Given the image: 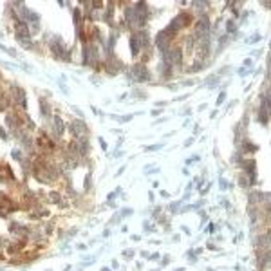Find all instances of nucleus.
Here are the masks:
<instances>
[{
	"label": "nucleus",
	"mask_w": 271,
	"mask_h": 271,
	"mask_svg": "<svg viewBox=\"0 0 271 271\" xmlns=\"http://www.w3.org/2000/svg\"><path fill=\"white\" fill-rule=\"evenodd\" d=\"M190 24H192V15H190L188 11H184V13H179L177 16L170 22V25H168V27H170L172 31L177 33L179 29H184V27H188Z\"/></svg>",
	"instance_id": "nucleus-1"
},
{
	"label": "nucleus",
	"mask_w": 271,
	"mask_h": 271,
	"mask_svg": "<svg viewBox=\"0 0 271 271\" xmlns=\"http://www.w3.org/2000/svg\"><path fill=\"white\" fill-rule=\"evenodd\" d=\"M128 78H132L136 82H150V73H148V69H146L143 63H137V65H134L130 69Z\"/></svg>",
	"instance_id": "nucleus-2"
},
{
	"label": "nucleus",
	"mask_w": 271,
	"mask_h": 271,
	"mask_svg": "<svg viewBox=\"0 0 271 271\" xmlns=\"http://www.w3.org/2000/svg\"><path fill=\"white\" fill-rule=\"evenodd\" d=\"M71 132L74 134V137H83L87 134V127H85L83 121H80V119H76L71 123Z\"/></svg>",
	"instance_id": "nucleus-3"
},
{
	"label": "nucleus",
	"mask_w": 271,
	"mask_h": 271,
	"mask_svg": "<svg viewBox=\"0 0 271 271\" xmlns=\"http://www.w3.org/2000/svg\"><path fill=\"white\" fill-rule=\"evenodd\" d=\"M40 114H42V118H49L51 116V107H49V101L47 100H40Z\"/></svg>",
	"instance_id": "nucleus-4"
},
{
	"label": "nucleus",
	"mask_w": 271,
	"mask_h": 271,
	"mask_svg": "<svg viewBox=\"0 0 271 271\" xmlns=\"http://www.w3.org/2000/svg\"><path fill=\"white\" fill-rule=\"evenodd\" d=\"M62 132H63V121L58 118V116H54V134L62 136Z\"/></svg>",
	"instance_id": "nucleus-5"
},
{
	"label": "nucleus",
	"mask_w": 271,
	"mask_h": 271,
	"mask_svg": "<svg viewBox=\"0 0 271 271\" xmlns=\"http://www.w3.org/2000/svg\"><path fill=\"white\" fill-rule=\"evenodd\" d=\"M213 82H219V76H217V74H211V76L206 78V85H210V87L213 85Z\"/></svg>",
	"instance_id": "nucleus-6"
},
{
	"label": "nucleus",
	"mask_w": 271,
	"mask_h": 271,
	"mask_svg": "<svg viewBox=\"0 0 271 271\" xmlns=\"http://www.w3.org/2000/svg\"><path fill=\"white\" fill-rule=\"evenodd\" d=\"M237 31V25H235V22L233 20H228V33H235Z\"/></svg>",
	"instance_id": "nucleus-7"
},
{
	"label": "nucleus",
	"mask_w": 271,
	"mask_h": 271,
	"mask_svg": "<svg viewBox=\"0 0 271 271\" xmlns=\"http://www.w3.org/2000/svg\"><path fill=\"white\" fill-rule=\"evenodd\" d=\"M4 172H6V174H7V175L11 177V170H9L7 167H6V170H4ZM0 181H4V175H2V174H0Z\"/></svg>",
	"instance_id": "nucleus-8"
},
{
	"label": "nucleus",
	"mask_w": 271,
	"mask_h": 271,
	"mask_svg": "<svg viewBox=\"0 0 271 271\" xmlns=\"http://www.w3.org/2000/svg\"><path fill=\"white\" fill-rule=\"evenodd\" d=\"M2 34H4V33H2V31H0V38H2Z\"/></svg>",
	"instance_id": "nucleus-9"
},
{
	"label": "nucleus",
	"mask_w": 271,
	"mask_h": 271,
	"mask_svg": "<svg viewBox=\"0 0 271 271\" xmlns=\"http://www.w3.org/2000/svg\"><path fill=\"white\" fill-rule=\"evenodd\" d=\"M0 96H2V89H0Z\"/></svg>",
	"instance_id": "nucleus-10"
}]
</instances>
